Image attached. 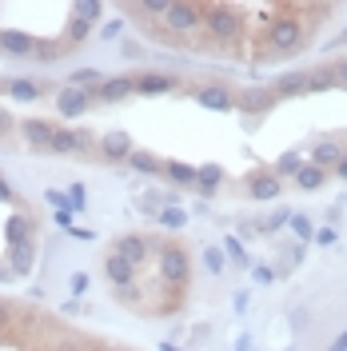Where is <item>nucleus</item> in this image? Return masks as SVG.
Masks as SVG:
<instances>
[{"label":"nucleus","mask_w":347,"mask_h":351,"mask_svg":"<svg viewBox=\"0 0 347 351\" xmlns=\"http://www.w3.org/2000/svg\"><path fill=\"white\" fill-rule=\"evenodd\" d=\"M48 152H76V132H72V128H56V132H52Z\"/></svg>","instance_id":"obj_28"},{"label":"nucleus","mask_w":347,"mask_h":351,"mask_svg":"<svg viewBox=\"0 0 347 351\" xmlns=\"http://www.w3.org/2000/svg\"><path fill=\"white\" fill-rule=\"evenodd\" d=\"M104 276H108V284H112V287L136 284V267H132L124 256H116V252H108V260H104Z\"/></svg>","instance_id":"obj_14"},{"label":"nucleus","mask_w":347,"mask_h":351,"mask_svg":"<svg viewBox=\"0 0 347 351\" xmlns=\"http://www.w3.org/2000/svg\"><path fill=\"white\" fill-rule=\"evenodd\" d=\"M311 240L320 243V247H331V243L339 240V236H335V228H320V232H315V236H311Z\"/></svg>","instance_id":"obj_41"},{"label":"nucleus","mask_w":347,"mask_h":351,"mask_svg":"<svg viewBox=\"0 0 347 351\" xmlns=\"http://www.w3.org/2000/svg\"><path fill=\"white\" fill-rule=\"evenodd\" d=\"M344 160H347V148H344Z\"/></svg>","instance_id":"obj_51"},{"label":"nucleus","mask_w":347,"mask_h":351,"mask_svg":"<svg viewBox=\"0 0 347 351\" xmlns=\"http://www.w3.org/2000/svg\"><path fill=\"white\" fill-rule=\"evenodd\" d=\"M4 132H12V116H8V112H0V136H4Z\"/></svg>","instance_id":"obj_48"},{"label":"nucleus","mask_w":347,"mask_h":351,"mask_svg":"<svg viewBox=\"0 0 347 351\" xmlns=\"http://www.w3.org/2000/svg\"><path fill=\"white\" fill-rule=\"evenodd\" d=\"M287 219H291V212H287V208H283V212H276V216H272V219H263L260 228H263V232H276V228H283V223H287Z\"/></svg>","instance_id":"obj_40"},{"label":"nucleus","mask_w":347,"mask_h":351,"mask_svg":"<svg viewBox=\"0 0 347 351\" xmlns=\"http://www.w3.org/2000/svg\"><path fill=\"white\" fill-rule=\"evenodd\" d=\"M300 168H304V156L300 152H283L280 160H276V176H280V180L283 176H296Z\"/></svg>","instance_id":"obj_30"},{"label":"nucleus","mask_w":347,"mask_h":351,"mask_svg":"<svg viewBox=\"0 0 347 351\" xmlns=\"http://www.w3.org/2000/svg\"><path fill=\"white\" fill-rule=\"evenodd\" d=\"M44 199H48L56 212H72V204H68V192H56V188H48V192H44Z\"/></svg>","instance_id":"obj_37"},{"label":"nucleus","mask_w":347,"mask_h":351,"mask_svg":"<svg viewBox=\"0 0 347 351\" xmlns=\"http://www.w3.org/2000/svg\"><path fill=\"white\" fill-rule=\"evenodd\" d=\"M307 44V28L300 16H291L287 8H280V16H272L267 21V32H263V56H296V52H304Z\"/></svg>","instance_id":"obj_1"},{"label":"nucleus","mask_w":347,"mask_h":351,"mask_svg":"<svg viewBox=\"0 0 347 351\" xmlns=\"http://www.w3.org/2000/svg\"><path fill=\"white\" fill-rule=\"evenodd\" d=\"M219 184H224V168H219V164H204V168H195V188H200L204 196H212Z\"/></svg>","instance_id":"obj_20"},{"label":"nucleus","mask_w":347,"mask_h":351,"mask_svg":"<svg viewBox=\"0 0 347 351\" xmlns=\"http://www.w3.org/2000/svg\"><path fill=\"white\" fill-rule=\"evenodd\" d=\"M128 168H136V172H148V176H160V172H164V164H160L152 152H140V148H132Z\"/></svg>","instance_id":"obj_24"},{"label":"nucleus","mask_w":347,"mask_h":351,"mask_svg":"<svg viewBox=\"0 0 347 351\" xmlns=\"http://www.w3.org/2000/svg\"><path fill=\"white\" fill-rule=\"evenodd\" d=\"M96 351H112V348H96Z\"/></svg>","instance_id":"obj_50"},{"label":"nucleus","mask_w":347,"mask_h":351,"mask_svg":"<svg viewBox=\"0 0 347 351\" xmlns=\"http://www.w3.org/2000/svg\"><path fill=\"white\" fill-rule=\"evenodd\" d=\"M92 132H76V152H92Z\"/></svg>","instance_id":"obj_43"},{"label":"nucleus","mask_w":347,"mask_h":351,"mask_svg":"<svg viewBox=\"0 0 347 351\" xmlns=\"http://www.w3.org/2000/svg\"><path fill=\"white\" fill-rule=\"evenodd\" d=\"M92 104H96V96L92 92H80V88H72V84L56 92V112H64V116H84Z\"/></svg>","instance_id":"obj_6"},{"label":"nucleus","mask_w":347,"mask_h":351,"mask_svg":"<svg viewBox=\"0 0 347 351\" xmlns=\"http://www.w3.org/2000/svg\"><path fill=\"white\" fill-rule=\"evenodd\" d=\"M4 240H8V247H16V243H24V240H36V219L32 216H12L8 223H4Z\"/></svg>","instance_id":"obj_17"},{"label":"nucleus","mask_w":347,"mask_h":351,"mask_svg":"<svg viewBox=\"0 0 347 351\" xmlns=\"http://www.w3.org/2000/svg\"><path fill=\"white\" fill-rule=\"evenodd\" d=\"M112 252H116V256H124L132 267H144V263L152 260V240H148V236H136V232H128V236L112 240Z\"/></svg>","instance_id":"obj_5"},{"label":"nucleus","mask_w":347,"mask_h":351,"mask_svg":"<svg viewBox=\"0 0 347 351\" xmlns=\"http://www.w3.org/2000/svg\"><path fill=\"white\" fill-rule=\"evenodd\" d=\"M100 156H104L108 164H124L132 156V136L128 132H108V136L100 140Z\"/></svg>","instance_id":"obj_10"},{"label":"nucleus","mask_w":347,"mask_h":351,"mask_svg":"<svg viewBox=\"0 0 347 351\" xmlns=\"http://www.w3.org/2000/svg\"><path fill=\"white\" fill-rule=\"evenodd\" d=\"M160 351H180V348H176V343H160Z\"/></svg>","instance_id":"obj_49"},{"label":"nucleus","mask_w":347,"mask_h":351,"mask_svg":"<svg viewBox=\"0 0 347 351\" xmlns=\"http://www.w3.org/2000/svg\"><path fill=\"white\" fill-rule=\"evenodd\" d=\"M88 32H92V24H88V21H76V16H72V21H68V28H64V44H68V48H76V44H84V40H88Z\"/></svg>","instance_id":"obj_27"},{"label":"nucleus","mask_w":347,"mask_h":351,"mask_svg":"<svg viewBox=\"0 0 347 351\" xmlns=\"http://www.w3.org/2000/svg\"><path fill=\"white\" fill-rule=\"evenodd\" d=\"M136 92V80L132 76H104V84L96 88V100L100 104H116V100H124Z\"/></svg>","instance_id":"obj_9"},{"label":"nucleus","mask_w":347,"mask_h":351,"mask_svg":"<svg viewBox=\"0 0 347 351\" xmlns=\"http://www.w3.org/2000/svg\"><path fill=\"white\" fill-rule=\"evenodd\" d=\"M272 104H276V96H272V88H243L236 96V108L239 112H272Z\"/></svg>","instance_id":"obj_12"},{"label":"nucleus","mask_w":347,"mask_h":351,"mask_svg":"<svg viewBox=\"0 0 347 351\" xmlns=\"http://www.w3.org/2000/svg\"><path fill=\"white\" fill-rule=\"evenodd\" d=\"M72 12H76V21H96V16H100V12H104V8H100V0H76V4H72Z\"/></svg>","instance_id":"obj_33"},{"label":"nucleus","mask_w":347,"mask_h":351,"mask_svg":"<svg viewBox=\"0 0 347 351\" xmlns=\"http://www.w3.org/2000/svg\"><path fill=\"white\" fill-rule=\"evenodd\" d=\"M296 184H300L304 192H315V188H324V184H327V172H324V168H315V164L307 160L304 168L296 172Z\"/></svg>","instance_id":"obj_22"},{"label":"nucleus","mask_w":347,"mask_h":351,"mask_svg":"<svg viewBox=\"0 0 347 351\" xmlns=\"http://www.w3.org/2000/svg\"><path fill=\"white\" fill-rule=\"evenodd\" d=\"M0 52H12V56H32L36 40L24 36V32H0Z\"/></svg>","instance_id":"obj_19"},{"label":"nucleus","mask_w":347,"mask_h":351,"mask_svg":"<svg viewBox=\"0 0 347 351\" xmlns=\"http://www.w3.org/2000/svg\"><path fill=\"white\" fill-rule=\"evenodd\" d=\"M287 232L296 236L300 243H307L311 236H315V228H311V219L307 216H300V212H291V219H287Z\"/></svg>","instance_id":"obj_26"},{"label":"nucleus","mask_w":347,"mask_h":351,"mask_svg":"<svg viewBox=\"0 0 347 351\" xmlns=\"http://www.w3.org/2000/svg\"><path fill=\"white\" fill-rule=\"evenodd\" d=\"M331 84H335V80H331V64H327V68H315V72H307V92H327Z\"/></svg>","instance_id":"obj_31"},{"label":"nucleus","mask_w":347,"mask_h":351,"mask_svg":"<svg viewBox=\"0 0 347 351\" xmlns=\"http://www.w3.org/2000/svg\"><path fill=\"white\" fill-rule=\"evenodd\" d=\"M204 267H208V271H224V267H228V260H224V252H219V247H204Z\"/></svg>","instance_id":"obj_35"},{"label":"nucleus","mask_w":347,"mask_h":351,"mask_svg":"<svg viewBox=\"0 0 347 351\" xmlns=\"http://www.w3.org/2000/svg\"><path fill=\"white\" fill-rule=\"evenodd\" d=\"M120 52H124V56H128V60H136V56H140V52H144V48H140V44H136V40H124V48H120Z\"/></svg>","instance_id":"obj_44"},{"label":"nucleus","mask_w":347,"mask_h":351,"mask_svg":"<svg viewBox=\"0 0 347 351\" xmlns=\"http://www.w3.org/2000/svg\"><path fill=\"white\" fill-rule=\"evenodd\" d=\"M195 100H200L204 108H212V112H232V108H236V92H228L224 84L195 88Z\"/></svg>","instance_id":"obj_7"},{"label":"nucleus","mask_w":347,"mask_h":351,"mask_svg":"<svg viewBox=\"0 0 347 351\" xmlns=\"http://www.w3.org/2000/svg\"><path fill=\"white\" fill-rule=\"evenodd\" d=\"M68 204H72V212H84V204H88L84 184H72V188H68Z\"/></svg>","instance_id":"obj_38"},{"label":"nucleus","mask_w":347,"mask_h":351,"mask_svg":"<svg viewBox=\"0 0 347 351\" xmlns=\"http://www.w3.org/2000/svg\"><path fill=\"white\" fill-rule=\"evenodd\" d=\"M32 263H36V240H24V243H16V247H8V267H12V276H28Z\"/></svg>","instance_id":"obj_15"},{"label":"nucleus","mask_w":347,"mask_h":351,"mask_svg":"<svg viewBox=\"0 0 347 351\" xmlns=\"http://www.w3.org/2000/svg\"><path fill=\"white\" fill-rule=\"evenodd\" d=\"M283 192V180L276 172H256L248 180V196L252 199H280Z\"/></svg>","instance_id":"obj_11"},{"label":"nucleus","mask_w":347,"mask_h":351,"mask_svg":"<svg viewBox=\"0 0 347 351\" xmlns=\"http://www.w3.org/2000/svg\"><path fill=\"white\" fill-rule=\"evenodd\" d=\"M252 280H256V284H272V280H276V267H267V263H252Z\"/></svg>","instance_id":"obj_39"},{"label":"nucleus","mask_w":347,"mask_h":351,"mask_svg":"<svg viewBox=\"0 0 347 351\" xmlns=\"http://www.w3.org/2000/svg\"><path fill=\"white\" fill-rule=\"evenodd\" d=\"M160 28H164L168 40H184V36L200 32L204 28V4H168V12L160 16Z\"/></svg>","instance_id":"obj_3"},{"label":"nucleus","mask_w":347,"mask_h":351,"mask_svg":"<svg viewBox=\"0 0 347 351\" xmlns=\"http://www.w3.org/2000/svg\"><path fill=\"white\" fill-rule=\"evenodd\" d=\"M307 92V72H287L280 80H272V96L276 100H291V96H304Z\"/></svg>","instance_id":"obj_16"},{"label":"nucleus","mask_w":347,"mask_h":351,"mask_svg":"<svg viewBox=\"0 0 347 351\" xmlns=\"http://www.w3.org/2000/svg\"><path fill=\"white\" fill-rule=\"evenodd\" d=\"M331 80L347 88V60H335V64H331Z\"/></svg>","instance_id":"obj_42"},{"label":"nucleus","mask_w":347,"mask_h":351,"mask_svg":"<svg viewBox=\"0 0 347 351\" xmlns=\"http://www.w3.org/2000/svg\"><path fill=\"white\" fill-rule=\"evenodd\" d=\"M164 172H168V180H172V184H180V188H192V184H195V168H192V164L168 160V164H164Z\"/></svg>","instance_id":"obj_25"},{"label":"nucleus","mask_w":347,"mask_h":351,"mask_svg":"<svg viewBox=\"0 0 347 351\" xmlns=\"http://www.w3.org/2000/svg\"><path fill=\"white\" fill-rule=\"evenodd\" d=\"M52 132H56V124H48V120H24V124H21V136L28 140V148H32V152H48Z\"/></svg>","instance_id":"obj_8"},{"label":"nucleus","mask_w":347,"mask_h":351,"mask_svg":"<svg viewBox=\"0 0 347 351\" xmlns=\"http://www.w3.org/2000/svg\"><path fill=\"white\" fill-rule=\"evenodd\" d=\"M339 160H344V148H339V144H315V148H311V164H315V168H335V164H339Z\"/></svg>","instance_id":"obj_21"},{"label":"nucleus","mask_w":347,"mask_h":351,"mask_svg":"<svg viewBox=\"0 0 347 351\" xmlns=\"http://www.w3.org/2000/svg\"><path fill=\"white\" fill-rule=\"evenodd\" d=\"M156 276H160L164 287L188 291V287H192V256H188L180 243H164L160 256H156Z\"/></svg>","instance_id":"obj_2"},{"label":"nucleus","mask_w":347,"mask_h":351,"mask_svg":"<svg viewBox=\"0 0 347 351\" xmlns=\"http://www.w3.org/2000/svg\"><path fill=\"white\" fill-rule=\"evenodd\" d=\"M132 80H136L140 96H164V92L176 88V76H168V72H144V76H132Z\"/></svg>","instance_id":"obj_13"},{"label":"nucleus","mask_w":347,"mask_h":351,"mask_svg":"<svg viewBox=\"0 0 347 351\" xmlns=\"http://www.w3.org/2000/svg\"><path fill=\"white\" fill-rule=\"evenodd\" d=\"M188 223V212L184 208H160V228H168V232H180Z\"/></svg>","instance_id":"obj_29"},{"label":"nucleus","mask_w":347,"mask_h":351,"mask_svg":"<svg viewBox=\"0 0 347 351\" xmlns=\"http://www.w3.org/2000/svg\"><path fill=\"white\" fill-rule=\"evenodd\" d=\"M236 351H256V343H252V335H239V339H236Z\"/></svg>","instance_id":"obj_47"},{"label":"nucleus","mask_w":347,"mask_h":351,"mask_svg":"<svg viewBox=\"0 0 347 351\" xmlns=\"http://www.w3.org/2000/svg\"><path fill=\"white\" fill-rule=\"evenodd\" d=\"M327 351H347V328L339 331V335H335V343H331V348H327Z\"/></svg>","instance_id":"obj_45"},{"label":"nucleus","mask_w":347,"mask_h":351,"mask_svg":"<svg viewBox=\"0 0 347 351\" xmlns=\"http://www.w3.org/2000/svg\"><path fill=\"white\" fill-rule=\"evenodd\" d=\"M224 247H228V256H232L236 263H243V267H252V256L243 252V243H239V240H224Z\"/></svg>","instance_id":"obj_36"},{"label":"nucleus","mask_w":347,"mask_h":351,"mask_svg":"<svg viewBox=\"0 0 347 351\" xmlns=\"http://www.w3.org/2000/svg\"><path fill=\"white\" fill-rule=\"evenodd\" d=\"M8 96L21 100V104H32V100H40L44 96V84L40 80H32V76H12V80H8Z\"/></svg>","instance_id":"obj_18"},{"label":"nucleus","mask_w":347,"mask_h":351,"mask_svg":"<svg viewBox=\"0 0 347 351\" xmlns=\"http://www.w3.org/2000/svg\"><path fill=\"white\" fill-rule=\"evenodd\" d=\"M204 28L216 44H236L243 32V16L228 4H204Z\"/></svg>","instance_id":"obj_4"},{"label":"nucleus","mask_w":347,"mask_h":351,"mask_svg":"<svg viewBox=\"0 0 347 351\" xmlns=\"http://www.w3.org/2000/svg\"><path fill=\"white\" fill-rule=\"evenodd\" d=\"M68 80H72V88H80V92H92V96H96V88L104 84V76H100L96 68H76Z\"/></svg>","instance_id":"obj_23"},{"label":"nucleus","mask_w":347,"mask_h":351,"mask_svg":"<svg viewBox=\"0 0 347 351\" xmlns=\"http://www.w3.org/2000/svg\"><path fill=\"white\" fill-rule=\"evenodd\" d=\"M88 287V276L84 271H76V276H72V291H84Z\"/></svg>","instance_id":"obj_46"},{"label":"nucleus","mask_w":347,"mask_h":351,"mask_svg":"<svg viewBox=\"0 0 347 351\" xmlns=\"http://www.w3.org/2000/svg\"><path fill=\"white\" fill-rule=\"evenodd\" d=\"M16 331V304L0 300V335H12Z\"/></svg>","instance_id":"obj_34"},{"label":"nucleus","mask_w":347,"mask_h":351,"mask_svg":"<svg viewBox=\"0 0 347 351\" xmlns=\"http://www.w3.org/2000/svg\"><path fill=\"white\" fill-rule=\"evenodd\" d=\"M116 291V300L124 307H140L144 304V291H140V284H124V287H112Z\"/></svg>","instance_id":"obj_32"}]
</instances>
